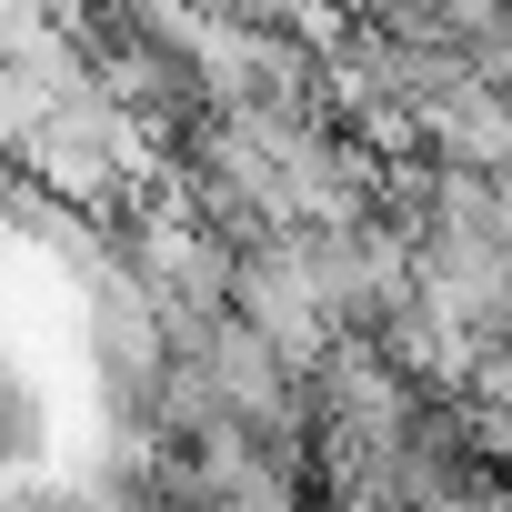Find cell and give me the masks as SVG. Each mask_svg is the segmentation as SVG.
Wrapping results in <instances>:
<instances>
[{"instance_id":"1","label":"cell","mask_w":512,"mask_h":512,"mask_svg":"<svg viewBox=\"0 0 512 512\" xmlns=\"http://www.w3.org/2000/svg\"><path fill=\"white\" fill-rule=\"evenodd\" d=\"M292 512H322V502H292Z\"/></svg>"}]
</instances>
